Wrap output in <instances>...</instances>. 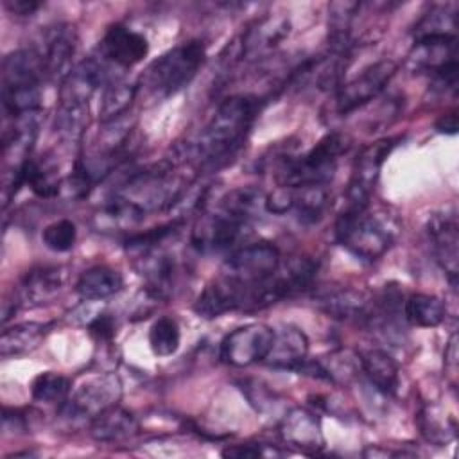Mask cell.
Instances as JSON below:
<instances>
[{
	"instance_id": "cell-1",
	"label": "cell",
	"mask_w": 459,
	"mask_h": 459,
	"mask_svg": "<svg viewBox=\"0 0 459 459\" xmlns=\"http://www.w3.org/2000/svg\"><path fill=\"white\" fill-rule=\"evenodd\" d=\"M258 111L260 99L255 95H231L222 100L188 149V160L201 167H215L231 158L244 143Z\"/></svg>"
},
{
	"instance_id": "cell-2",
	"label": "cell",
	"mask_w": 459,
	"mask_h": 459,
	"mask_svg": "<svg viewBox=\"0 0 459 459\" xmlns=\"http://www.w3.org/2000/svg\"><path fill=\"white\" fill-rule=\"evenodd\" d=\"M204 57L206 48L201 39L179 43L149 65L142 82L152 97L167 99L192 82Z\"/></svg>"
},
{
	"instance_id": "cell-3",
	"label": "cell",
	"mask_w": 459,
	"mask_h": 459,
	"mask_svg": "<svg viewBox=\"0 0 459 459\" xmlns=\"http://www.w3.org/2000/svg\"><path fill=\"white\" fill-rule=\"evenodd\" d=\"M280 265V251L271 242H255L235 247L221 267V278L238 287L246 296V308L255 307L258 287Z\"/></svg>"
},
{
	"instance_id": "cell-4",
	"label": "cell",
	"mask_w": 459,
	"mask_h": 459,
	"mask_svg": "<svg viewBox=\"0 0 459 459\" xmlns=\"http://www.w3.org/2000/svg\"><path fill=\"white\" fill-rule=\"evenodd\" d=\"M335 240L357 258L373 262L393 244V230L366 210H344L335 221Z\"/></svg>"
},
{
	"instance_id": "cell-5",
	"label": "cell",
	"mask_w": 459,
	"mask_h": 459,
	"mask_svg": "<svg viewBox=\"0 0 459 459\" xmlns=\"http://www.w3.org/2000/svg\"><path fill=\"white\" fill-rule=\"evenodd\" d=\"M346 149L344 136L328 133L308 152L285 160L278 169L280 186L299 188L307 185H328L333 178L337 156Z\"/></svg>"
},
{
	"instance_id": "cell-6",
	"label": "cell",
	"mask_w": 459,
	"mask_h": 459,
	"mask_svg": "<svg viewBox=\"0 0 459 459\" xmlns=\"http://www.w3.org/2000/svg\"><path fill=\"white\" fill-rule=\"evenodd\" d=\"M122 398V382L113 373H99L86 378L68 400L59 407L70 425L93 421L100 412L118 405Z\"/></svg>"
},
{
	"instance_id": "cell-7",
	"label": "cell",
	"mask_w": 459,
	"mask_h": 459,
	"mask_svg": "<svg viewBox=\"0 0 459 459\" xmlns=\"http://www.w3.org/2000/svg\"><path fill=\"white\" fill-rule=\"evenodd\" d=\"M396 145V138H384L364 147L355 158L351 178L346 188V210H366L387 156Z\"/></svg>"
},
{
	"instance_id": "cell-8",
	"label": "cell",
	"mask_w": 459,
	"mask_h": 459,
	"mask_svg": "<svg viewBox=\"0 0 459 459\" xmlns=\"http://www.w3.org/2000/svg\"><path fill=\"white\" fill-rule=\"evenodd\" d=\"M249 222L228 213L222 208L203 212L192 228V246L201 253H217L233 249L244 237Z\"/></svg>"
},
{
	"instance_id": "cell-9",
	"label": "cell",
	"mask_w": 459,
	"mask_h": 459,
	"mask_svg": "<svg viewBox=\"0 0 459 459\" xmlns=\"http://www.w3.org/2000/svg\"><path fill=\"white\" fill-rule=\"evenodd\" d=\"M274 330L264 323H249L230 332L221 342V360L233 368L262 362L273 344Z\"/></svg>"
},
{
	"instance_id": "cell-10",
	"label": "cell",
	"mask_w": 459,
	"mask_h": 459,
	"mask_svg": "<svg viewBox=\"0 0 459 459\" xmlns=\"http://www.w3.org/2000/svg\"><path fill=\"white\" fill-rule=\"evenodd\" d=\"M396 74V63L391 59H382L368 68H364L351 81L341 84L335 91V111L339 115H348L366 102L373 100Z\"/></svg>"
},
{
	"instance_id": "cell-11",
	"label": "cell",
	"mask_w": 459,
	"mask_h": 459,
	"mask_svg": "<svg viewBox=\"0 0 459 459\" xmlns=\"http://www.w3.org/2000/svg\"><path fill=\"white\" fill-rule=\"evenodd\" d=\"M317 273V262L310 256H294L285 264L280 262L273 276L264 281L255 298V307H265L305 290Z\"/></svg>"
},
{
	"instance_id": "cell-12",
	"label": "cell",
	"mask_w": 459,
	"mask_h": 459,
	"mask_svg": "<svg viewBox=\"0 0 459 459\" xmlns=\"http://www.w3.org/2000/svg\"><path fill=\"white\" fill-rule=\"evenodd\" d=\"M109 66L102 56H90L77 63L59 84V104L88 106L93 93L109 81Z\"/></svg>"
},
{
	"instance_id": "cell-13",
	"label": "cell",
	"mask_w": 459,
	"mask_h": 459,
	"mask_svg": "<svg viewBox=\"0 0 459 459\" xmlns=\"http://www.w3.org/2000/svg\"><path fill=\"white\" fill-rule=\"evenodd\" d=\"M290 32V22L283 14H267L255 20L240 38V57L244 61L262 59L271 54Z\"/></svg>"
},
{
	"instance_id": "cell-14",
	"label": "cell",
	"mask_w": 459,
	"mask_h": 459,
	"mask_svg": "<svg viewBox=\"0 0 459 459\" xmlns=\"http://www.w3.org/2000/svg\"><path fill=\"white\" fill-rule=\"evenodd\" d=\"M457 228L459 226H457V217L454 210L434 213L427 224V233H429L434 256L452 283H455L457 273H459V260H457L459 258V253H457L459 230Z\"/></svg>"
},
{
	"instance_id": "cell-15",
	"label": "cell",
	"mask_w": 459,
	"mask_h": 459,
	"mask_svg": "<svg viewBox=\"0 0 459 459\" xmlns=\"http://www.w3.org/2000/svg\"><path fill=\"white\" fill-rule=\"evenodd\" d=\"M77 47V34L70 25H57L43 36L41 47H36L43 57L45 77L48 81H57L59 84L70 74L72 57Z\"/></svg>"
},
{
	"instance_id": "cell-16",
	"label": "cell",
	"mask_w": 459,
	"mask_h": 459,
	"mask_svg": "<svg viewBox=\"0 0 459 459\" xmlns=\"http://www.w3.org/2000/svg\"><path fill=\"white\" fill-rule=\"evenodd\" d=\"M99 50L111 66L131 68L149 54V41L143 34L117 23L106 30Z\"/></svg>"
},
{
	"instance_id": "cell-17",
	"label": "cell",
	"mask_w": 459,
	"mask_h": 459,
	"mask_svg": "<svg viewBox=\"0 0 459 459\" xmlns=\"http://www.w3.org/2000/svg\"><path fill=\"white\" fill-rule=\"evenodd\" d=\"M66 283L63 265H39L25 273L20 287L13 292L20 305H41L54 299Z\"/></svg>"
},
{
	"instance_id": "cell-18",
	"label": "cell",
	"mask_w": 459,
	"mask_h": 459,
	"mask_svg": "<svg viewBox=\"0 0 459 459\" xmlns=\"http://www.w3.org/2000/svg\"><path fill=\"white\" fill-rule=\"evenodd\" d=\"M280 434L289 445L314 454L323 450L326 443L319 416L305 407H294L283 414Z\"/></svg>"
},
{
	"instance_id": "cell-19",
	"label": "cell",
	"mask_w": 459,
	"mask_h": 459,
	"mask_svg": "<svg viewBox=\"0 0 459 459\" xmlns=\"http://www.w3.org/2000/svg\"><path fill=\"white\" fill-rule=\"evenodd\" d=\"M308 353V339L307 335L296 326H281L274 330V339L271 350L264 362L276 369H292L299 371L301 366L307 362Z\"/></svg>"
},
{
	"instance_id": "cell-20",
	"label": "cell",
	"mask_w": 459,
	"mask_h": 459,
	"mask_svg": "<svg viewBox=\"0 0 459 459\" xmlns=\"http://www.w3.org/2000/svg\"><path fill=\"white\" fill-rule=\"evenodd\" d=\"M238 308H246L244 292L221 276L208 283L194 303L195 314L203 319H213Z\"/></svg>"
},
{
	"instance_id": "cell-21",
	"label": "cell",
	"mask_w": 459,
	"mask_h": 459,
	"mask_svg": "<svg viewBox=\"0 0 459 459\" xmlns=\"http://www.w3.org/2000/svg\"><path fill=\"white\" fill-rule=\"evenodd\" d=\"M316 305L321 312L333 319L351 321V319H368L371 303L362 290L341 287L325 290L316 296Z\"/></svg>"
},
{
	"instance_id": "cell-22",
	"label": "cell",
	"mask_w": 459,
	"mask_h": 459,
	"mask_svg": "<svg viewBox=\"0 0 459 459\" xmlns=\"http://www.w3.org/2000/svg\"><path fill=\"white\" fill-rule=\"evenodd\" d=\"M145 215L147 213L140 206L115 194L93 213V226L102 233L129 231L138 226Z\"/></svg>"
},
{
	"instance_id": "cell-23",
	"label": "cell",
	"mask_w": 459,
	"mask_h": 459,
	"mask_svg": "<svg viewBox=\"0 0 459 459\" xmlns=\"http://www.w3.org/2000/svg\"><path fill=\"white\" fill-rule=\"evenodd\" d=\"M360 369L364 377L369 380V384L384 393V394H394L400 384V371L396 360L384 350L371 348L360 353L359 357Z\"/></svg>"
},
{
	"instance_id": "cell-24",
	"label": "cell",
	"mask_w": 459,
	"mask_h": 459,
	"mask_svg": "<svg viewBox=\"0 0 459 459\" xmlns=\"http://www.w3.org/2000/svg\"><path fill=\"white\" fill-rule=\"evenodd\" d=\"M138 432V421L127 409L118 405L100 412L90 423V436L99 443H118Z\"/></svg>"
},
{
	"instance_id": "cell-25",
	"label": "cell",
	"mask_w": 459,
	"mask_h": 459,
	"mask_svg": "<svg viewBox=\"0 0 459 459\" xmlns=\"http://www.w3.org/2000/svg\"><path fill=\"white\" fill-rule=\"evenodd\" d=\"M122 287L124 278L117 269L109 265H93L79 276L75 292L84 301H104L120 292Z\"/></svg>"
},
{
	"instance_id": "cell-26",
	"label": "cell",
	"mask_w": 459,
	"mask_h": 459,
	"mask_svg": "<svg viewBox=\"0 0 459 459\" xmlns=\"http://www.w3.org/2000/svg\"><path fill=\"white\" fill-rule=\"evenodd\" d=\"M47 325L41 323H20L11 328H5L0 337V353L2 357L23 355L39 346L47 333Z\"/></svg>"
},
{
	"instance_id": "cell-27",
	"label": "cell",
	"mask_w": 459,
	"mask_h": 459,
	"mask_svg": "<svg viewBox=\"0 0 459 459\" xmlns=\"http://www.w3.org/2000/svg\"><path fill=\"white\" fill-rule=\"evenodd\" d=\"M403 316L414 326L434 328L443 323V319L446 316V307L434 294L416 292L407 298V301L403 305Z\"/></svg>"
},
{
	"instance_id": "cell-28",
	"label": "cell",
	"mask_w": 459,
	"mask_h": 459,
	"mask_svg": "<svg viewBox=\"0 0 459 459\" xmlns=\"http://www.w3.org/2000/svg\"><path fill=\"white\" fill-rule=\"evenodd\" d=\"M414 41L436 39V38H457V13L445 5L432 7L412 30Z\"/></svg>"
},
{
	"instance_id": "cell-29",
	"label": "cell",
	"mask_w": 459,
	"mask_h": 459,
	"mask_svg": "<svg viewBox=\"0 0 459 459\" xmlns=\"http://www.w3.org/2000/svg\"><path fill=\"white\" fill-rule=\"evenodd\" d=\"M63 178L57 174V167L50 156H41L39 160L30 158L25 167V185L39 197L59 195Z\"/></svg>"
},
{
	"instance_id": "cell-30",
	"label": "cell",
	"mask_w": 459,
	"mask_h": 459,
	"mask_svg": "<svg viewBox=\"0 0 459 459\" xmlns=\"http://www.w3.org/2000/svg\"><path fill=\"white\" fill-rule=\"evenodd\" d=\"M138 86L127 81H111L102 93L100 106H99V118L100 122H111L127 115L129 106L136 97Z\"/></svg>"
},
{
	"instance_id": "cell-31",
	"label": "cell",
	"mask_w": 459,
	"mask_h": 459,
	"mask_svg": "<svg viewBox=\"0 0 459 459\" xmlns=\"http://www.w3.org/2000/svg\"><path fill=\"white\" fill-rule=\"evenodd\" d=\"M292 190V210L303 222H316L326 208L328 188L326 185H307ZM290 210V212H292Z\"/></svg>"
},
{
	"instance_id": "cell-32",
	"label": "cell",
	"mask_w": 459,
	"mask_h": 459,
	"mask_svg": "<svg viewBox=\"0 0 459 459\" xmlns=\"http://www.w3.org/2000/svg\"><path fill=\"white\" fill-rule=\"evenodd\" d=\"M72 391V382L68 377L54 371H45L34 377L30 384V394L36 402L47 403V405H57L61 407Z\"/></svg>"
},
{
	"instance_id": "cell-33",
	"label": "cell",
	"mask_w": 459,
	"mask_h": 459,
	"mask_svg": "<svg viewBox=\"0 0 459 459\" xmlns=\"http://www.w3.org/2000/svg\"><path fill=\"white\" fill-rule=\"evenodd\" d=\"M264 203H265V197L260 188L238 186L230 190L224 197H221L219 208L249 222L255 217V213L260 210V206H264Z\"/></svg>"
},
{
	"instance_id": "cell-34",
	"label": "cell",
	"mask_w": 459,
	"mask_h": 459,
	"mask_svg": "<svg viewBox=\"0 0 459 459\" xmlns=\"http://www.w3.org/2000/svg\"><path fill=\"white\" fill-rule=\"evenodd\" d=\"M88 124V108L75 104H59L54 117V131L65 143L81 140Z\"/></svg>"
},
{
	"instance_id": "cell-35",
	"label": "cell",
	"mask_w": 459,
	"mask_h": 459,
	"mask_svg": "<svg viewBox=\"0 0 459 459\" xmlns=\"http://www.w3.org/2000/svg\"><path fill=\"white\" fill-rule=\"evenodd\" d=\"M181 341L179 325L170 316L158 317L149 328V346L154 355L169 357L178 351Z\"/></svg>"
},
{
	"instance_id": "cell-36",
	"label": "cell",
	"mask_w": 459,
	"mask_h": 459,
	"mask_svg": "<svg viewBox=\"0 0 459 459\" xmlns=\"http://www.w3.org/2000/svg\"><path fill=\"white\" fill-rule=\"evenodd\" d=\"M420 429L429 441L436 445H446L455 437L457 425L452 416L443 414L437 407H427L420 414Z\"/></svg>"
},
{
	"instance_id": "cell-37",
	"label": "cell",
	"mask_w": 459,
	"mask_h": 459,
	"mask_svg": "<svg viewBox=\"0 0 459 459\" xmlns=\"http://www.w3.org/2000/svg\"><path fill=\"white\" fill-rule=\"evenodd\" d=\"M41 240L50 251L66 253L74 247V244L77 240L75 224L68 219L54 221L48 226H45V230L41 233Z\"/></svg>"
},
{
	"instance_id": "cell-38",
	"label": "cell",
	"mask_w": 459,
	"mask_h": 459,
	"mask_svg": "<svg viewBox=\"0 0 459 459\" xmlns=\"http://www.w3.org/2000/svg\"><path fill=\"white\" fill-rule=\"evenodd\" d=\"M242 391H246V396H247L249 403L260 412H265L274 402V393H271L265 385H262L258 382H253V384L246 382L242 385Z\"/></svg>"
},
{
	"instance_id": "cell-39",
	"label": "cell",
	"mask_w": 459,
	"mask_h": 459,
	"mask_svg": "<svg viewBox=\"0 0 459 459\" xmlns=\"http://www.w3.org/2000/svg\"><path fill=\"white\" fill-rule=\"evenodd\" d=\"M88 330L99 341H109L115 335V325L108 314H97L93 319H90Z\"/></svg>"
},
{
	"instance_id": "cell-40",
	"label": "cell",
	"mask_w": 459,
	"mask_h": 459,
	"mask_svg": "<svg viewBox=\"0 0 459 459\" xmlns=\"http://www.w3.org/2000/svg\"><path fill=\"white\" fill-rule=\"evenodd\" d=\"M4 5L9 13L16 16H29L41 7V2L36 0H4Z\"/></svg>"
},
{
	"instance_id": "cell-41",
	"label": "cell",
	"mask_w": 459,
	"mask_h": 459,
	"mask_svg": "<svg viewBox=\"0 0 459 459\" xmlns=\"http://www.w3.org/2000/svg\"><path fill=\"white\" fill-rule=\"evenodd\" d=\"M222 455H230V457H258L264 455L262 448L258 445H237L233 448H226L222 452Z\"/></svg>"
},
{
	"instance_id": "cell-42",
	"label": "cell",
	"mask_w": 459,
	"mask_h": 459,
	"mask_svg": "<svg viewBox=\"0 0 459 459\" xmlns=\"http://www.w3.org/2000/svg\"><path fill=\"white\" fill-rule=\"evenodd\" d=\"M436 129L439 133H448V134H454L457 131V115L455 111L445 115L437 124H436Z\"/></svg>"
},
{
	"instance_id": "cell-43",
	"label": "cell",
	"mask_w": 459,
	"mask_h": 459,
	"mask_svg": "<svg viewBox=\"0 0 459 459\" xmlns=\"http://www.w3.org/2000/svg\"><path fill=\"white\" fill-rule=\"evenodd\" d=\"M457 350H455V335L450 339V342H448V351H446V364L448 366H452V368H455V362H457Z\"/></svg>"
}]
</instances>
